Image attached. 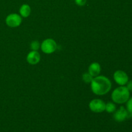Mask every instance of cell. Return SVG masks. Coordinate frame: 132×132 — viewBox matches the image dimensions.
I'll use <instances>...</instances> for the list:
<instances>
[{"mask_svg":"<svg viewBox=\"0 0 132 132\" xmlns=\"http://www.w3.org/2000/svg\"><path fill=\"white\" fill-rule=\"evenodd\" d=\"M129 91H132V81H128L127 82V86H126Z\"/></svg>","mask_w":132,"mask_h":132,"instance_id":"cell-16","label":"cell"},{"mask_svg":"<svg viewBox=\"0 0 132 132\" xmlns=\"http://www.w3.org/2000/svg\"><path fill=\"white\" fill-rule=\"evenodd\" d=\"M40 47V44L38 41H32V43L30 45V48L32 50L34 51H37V50H39Z\"/></svg>","mask_w":132,"mask_h":132,"instance_id":"cell-13","label":"cell"},{"mask_svg":"<svg viewBox=\"0 0 132 132\" xmlns=\"http://www.w3.org/2000/svg\"><path fill=\"white\" fill-rule=\"evenodd\" d=\"M101 66L97 63H93L90 65L88 68L89 73L92 77H97L99 75L101 72Z\"/></svg>","mask_w":132,"mask_h":132,"instance_id":"cell-9","label":"cell"},{"mask_svg":"<svg viewBox=\"0 0 132 132\" xmlns=\"http://www.w3.org/2000/svg\"><path fill=\"white\" fill-rule=\"evenodd\" d=\"M130 98V91L125 86H120L113 91L112 99L113 102L117 104H123Z\"/></svg>","mask_w":132,"mask_h":132,"instance_id":"cell-2","label":"cell"},{"mask_svg":"<svg viewBox=\"0 0 132 132\" xmlns=\"http://www.w3.org/2000/svg\"><path fill=\"white\" fill-rule=\"evenodd\" d=\"M112 88V82L105 76H97L91 82V88L93 92L98 95L107 94Z\"/></svg>","mask_w":132,"mask_h":132,"instance_id":"cell-1","label":"cell"},{"mask_svg":"<svg viewBox=\"0 0 132 132\" xmlns=\"http://www.w3.org/2000/svg\"><path fill=\"white\" fill-rule=\"evenodd\" d=\"M90 109L95 113H101L105 110L106 104L101 99H94L89 104Z\"/></svg>","mask_w":132,"mask_h":132,"instance_id":"cell-5","label":"cell"},{"mask_svg":"<svg viewBox=\"0 0 132 132\" xmlns=\"http://www.w3.org/2000/svg\"><path fill=\"white\" fill-rule=\"evenodd\" d=\"M115 81L118 85L124 86L128 82V76L122 70H117L113 74Z\"/></svg>","mask_w":132,"mask_h":132,"instance_id":"cell-6","label":"cell"},{"mask_svg":"<svg viewBox=\"0 0 132 132\" xmlns=\"http://www.w3.org/2000/svg\"><path fill=\"white\" fill-rule=\"evenodd\" d=\"M41 56L37 51H32L28 54L27 60L28 63L30 64H36L39 62Z\"/></svg>","mask_w":132,"mask_h":132,"instance_id":"cell-8","label":"cell"},{"mask_svg":"<svg viewBox=\"0 0 132 132\" xmlns=\"http://www.w3.org/2000/svg\"><path fill=\"white\" fill-rule=\"evenodd\" d=\"M42 51L45 54H52L57 49V43L52 39H46L41 45Z\"/></svg>","mask_w":132,"mask_h":132,"instance_id":"cell-3","label":"cell"},{"mask_svg":"<svg viewBox=\"0 0 132 132\" xmlns=\"http://www.w3.org/2000/svg\"><path fill=\"white\" fill-rule=\"evenodd\" d=\"M75 1L79 6H83L86 3V0H75Z\"/></svg>","mask_w":132,"mask_h":132,"instance_id":"cell-15","label":"cell"},{"mask_svg":"<svg viewBox=\"0 0 132 132\" xmlns=\"http://www.w3.org/2000/svg\"><path fill=\"white\" fill-rule=\"evenodd\" d=\"M126 106H127V110L132 113V97L131 99H128L126 104Z\"/></svg>","mask_w":132,"mask_h":132,"instance_id":"cell-14","label":"cell"},{"mask_svg":"<svg viewBox=\"0 0 132 132\" xmlns=\"http://www.w3.org/2000/svg\"><path fill=\"white\" fill-rule=\"evenodd\" d=\"M22 22L21 17L17 14H12L8 15L6 19V23L10 27H19Z\"/></svg>","mask_w":132,"mask_h":132,"instance_id":"cell-7","label":"cell"},{"mask_svg":"<svg viewBox=\"0 0 132 132\" xmlns=\"http://www.w3.org/2000/svg\"><path fill=\"white\" fill-rule=\"evenodd\" d=\"M82 79L86 83H90L92 81L93 77L89 73H85L82 76Z\"/></svg>","mask_w":132,"mask_h":132,"instance_id":"cell-12","label":"cell"},{"mask_svg":"<svg viewBox=\"0 0 132 132\" xmlns=\"http://www.w3.org/2000/svg\"><path fill=\"white\" fill-rule=\"evenodd\" d=\"M132 117V113L129 112L128 110L125 109L124 106H121L119 109L114 113V119L117 122H122L126 120V119L131 118Z\"/></svg>","mask_w":132,"mask_h":132,"instance_id":"cell-4","label":"cell"},{"mask_svg":"<svg viewBox=\"0 0 132 132\" xmlns=\"http://www.w3.org/2000/svg\"><path fill=\"white\" fill-rule=\"evenodd\" d=\"M116 106L113 103L109 102L106 104V108L105 110L108 113H113L116 111Z\"/></svg>","mask_w":132,"mask_h":132,"instance_id":"cell-11","label":"cell"},{"mask_svg":"<svg viewBox=\"0 0 132 132\" xmlns=\"http://www.w3.org/2000/svg\"><path fill=\"white\" fill-rule=\"evenodd\" d=\"M31 12L30 7L27 4H24L21 6L20 9H19V13H20L21 15L23 18H27L30 15Z\"/></svg>","mask_w":132,"mask_h":132,"instance_id":"cell-10","label":"cell"}]
</instances>
